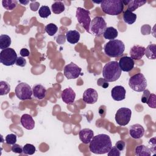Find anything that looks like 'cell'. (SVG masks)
<instances>
[{"instance_id": "cell-6", "label": "cell", "mask_w": 156, "mask_h": 156, "mask_svg": "<svg viewBox=\"0 0 156 156\" xmlns=\"http://www.w3.org/2000/svg\"><path fill=\"white\" fill-rule=\"evenodd\" d=\"M106 28V22L101 16H96L91 21L90 29L91 30V33L96 37L102 35Z\"/></svg>"}, {"instance_id": "cell-32", "label": "cell", "mask_w": 156, "mask_h": 156, "mask_svg": "<svg viewBox=\"0 0 156 156\" xmlns=\"http://www.w3.org/2000/svg\"><path fill=\"white\" fill-rule=\"evenodd\" d=\"M51 13V12L49 7L47 5H43L38 10V14L41 18H48L49 16H50Z\"/></svg>"}, {"instance_id": "cell-15", "label": "cell", "mask_w": 156, "mask_h": 156, "mask_svg": "<svg viewBox=\"0 0 156 156\" xmlns=\"http://www.w3.org/2000/svg\"><path fill=\"white\" fill-rule=\"evenodd\" d=\"M61 98L62 101L66 104H73L76 98L74 91L70 87L67 88L62 91Z\"/></svg>"}, {"instance_id": "cell-17", "label": "cell", "mask_w": 156, "mask_h": 156, "mask_svg": "<svg viewBox=\"0 0 156 156\" xmlns=\"http://www.w3.org/2000/svg\"><path fill=\"white\" fill-rule=\"evenodd\" d=\"M145 49L144 47L140 45H134L130 50V57L133 60H140L144 55Z\"/></svg>"}, {"instance_id": "cell-45", "label": "cell", "mask_w": 156, "mask_h": 156, "mask_svg": "<svg viewBox=\"0 0 156 156\" xmlns=\"http://www.w3.org/2000/svg\"><path fill=\"white\" fill-rule=\"evenodd\" d=\"M20 3H21V4H24V5H26L27 3H29V1H20Z\"/></svg>"}, {"instance_id": "cell-10", "label": "cell", "mask_w": 156, "mask_h": 156, "mask_svg": "<svg viewBox=\"0 0 156 156\" xmlns=\"http://www.w3.org/2000/svg\"><path fill=\"white\" fill-rule=\"evenodd\" d=\"M132 111L126 107L119 108L115 114V121L121 126H125L129 124L131 118Z\"/></svg>"}, {"instance_id": "cell-18", "label": "cell", "mask_w": 156, "mask_h": 156, "mask_svg": "<svg viewBox=\"0 0 156 156\" xmlns=\"http://www.w3.org/2000/svg\"><path fill=\"white\" fill-rule=\"evenodd\" d=\"M79 139L84 144H88L90 143L94 136L93 131L88 128H85L80 130L79 132Z\"/></svg>"}, {"instance_id": "cell-21", "label": "cell", "mask_w": 156, "mask_h": 156, "mask_svg": "<svg viewBox=\"0 0 156 156\" xmlns=\"http://www.w3.org/2000/svg\"><path fill=\"white\" fill-rule=\"evenodd\" d=\"M124 5H127V10L133 12L138 7L143 5L146 3V1H141V0H136V1H122Z\"/></svg>"}, {"instance_id": "cell-19", "label": "cell", "mask_w": 156, "mask_h": 156, "mask_svg": "<svg viewBox=\"0 0 156 156\" xmlns=\"http://www.w3.org/2000/svg\"><path fill=\"white\" fill-rule=\"evenodd\" d=\"M21 125L27 130H32L35 127V122L32 117L29 114H24L21 117Z\"/></svg>"}, {"instance_id": "cell-36", "label": "cell", "mask_w": 156, "mask_h": 156, "mask_svg": "<svg viewBox=\"0 0 156 156\" xmlns=\"http://www.w3.org/2000/svg\"><path fill=\"white\" fill-rule=\"evenodd\" d=\"M107 155L108 156H120L121 153L119 150H118L115 146H113L112 147L110 150L108 151Z\"/></svg>"}, {"instance_id": "cell-27", "label": "cell", "mask_w": 156, "mask_h": 156, "mask_svg": "<svg viewBox=\"0 0 156 156\" xmlns=\"http://www.w3.org/2000/svg\"><path fill=\"white\" fill-rule=\"evenodd\" d=\"M11 44V38L7 35H0V49L3 50L8 48Z\"/></svg>"}, {"instance_id": "cell-31", "label": "cell", "mask_w": 156, "mask_h": 156, "mask_svg": "<svg viewBox=\"0 0 156 156\" xmlns=\"http://www.w3.org/2000/svg\"><path fill=\"white\" fill-rule=\"evenodd\" d=\"M58 30L57 26L54 23H49L45 26V31L50 36H53Z\"/></svg>"}, {"instance_id": "cell-29", "label": "cell", "mask_w": 156, "mask_h": 156, "mask_svg": "<svg viewBox=\"0 0 156 156\" xmlns=\"http://www.w3.org/2000/svg\"><path fill=\"white\" fill-rule=\"evenodd\" d=\"M2 4L3 7L6 10H12L16 7L18 1L16 0H3Z\"/></svg>"}, {"instance_id": "cell-1", "label": "cell", "mask_w": 156, "mask_h": 156, "mask_svg": "<svg viewBox=\"0 0 156 156\" xmlns=\"http://www.w3.org/2000/svg\"><path fill=\"white\" fill-rule=\"evenodd\" d=\"M112 147L110 137L104 133L94 136L90 143L89 149L91 152L95 154L108 153Z\"/></svg>"}, {"instance_id": "cell-13", "label": "cell", "mask_w": 156, "mask_h": 156, "mask_svg": "<svg viewBox=\"0 0 156 156\" xmlns=\"http://www.w3.org/2000/svg\"><path fill=\"white\" fill-rule=\"evenodd\" d=\"M118 64L121 71L129 72L133 68L135 63L133 60L130 57L124 56L119 59Z\"/></svg>"}, {"instance_id": "cell-22", "label": "cell", "mask_w": 156, "mask_h": 156, "mask_svg": "<svg viewBox=\"0 0 156 156\" xmlns=\"http://www.w3.org/2000/svg\"><path fill=\"white\" fill-rule=\"evenodd\" d=\"M66 38L69 43L76 44L79 41L80 34L76 30H68L66 33Z\"/></svg>"}, {"instance_id": "cell-2", "label": "cell", "mask_w": 156, "mask_h": 156, "mask_svg": "<svg viewBox=\"0 0 156 156\" xmlns=\"http://www.w3.org/2000/svg\"><path fill=\"white\" fill-rule=\"evenodd\" d=\"M121 74V69L118 62L110 61L106 63L102 69L103 77L107 82H115L117 80Z\"/></svg>"}, {"instance_id": "cell-7", "label": "cell", "mask_w": 156, "mask_h": 156, "mask_svg": "<svg viewBox=\"0 0 156 156\" xmlns=\"http://www.w3.org/2000/svg\"><path fill=\"white\" fill-rule=\"evenodd\" d=\"M17 54L15 51L10 48L3 49L0 52V62L5 66H12L16 63Z\"/></svg>"}, {"instance_id": "cell-40", "label": "cell", "mask_w": 156, "mask_h": 156, "mask_svg": "<svg viewBox=\"0 0 156 156\" xmlns=\"http://www.w3.org/2000/svg\"><path fill=\"white\" fill-rule=\"evenodd\" d=\"M141 32L143 35H149L151 32V27L148 24H145L141 27Z\"/></svg>"}, {"instance_id": "cell-24", "label": "cell", "mask_w": 156, "mask_h": 156, "mask_svg": "<svg viewBox=\"0 0 156 156\" xmlns=\"http://www.w3.org/2000/svg\"><path fill=\"white\" fill-rule=\"evenodd\" d=\"M118 35V32L117 29L113 27H108L106 28L103 36L105 39L112 40H115Z\"/></svg>"}, {"instance_id": "cell-4", "label": "cell", "mask_w": 156, "mask_h": 156, "mask_svg": "<svg viewBox=\"0 0 156 156\" xmlns=\"http://www.w3.org/2000/svg\"><path fill=\"white\" fill-rule=\"evenodd\" d=\"M101 7L106 14L118 15L123 11L124 4L121 0H106L101 1Z\"/></svg>"}, {"instance_id": "cell-44", "label": "cell", "mask_w": 156, "mask_h": 156, "mask_svg": "<svg viewBox=\"0 0 156 156\" xmlns=\"http://www.w3.org/2000/svg\"><path fill=\"white\" fill-rule=\"evenodd\" d=\"M30 54L29 51L26 48H23L20 50V55L21 57H28Z\"/></svg>"}, {"instance_id": "cell-8", "label": "cell", "mask_w": 156, "mask_h": 156, "mask_svg": "<svg viewBox=\"0 0 156 156\" xmlns=\"http://www.w3.org/2000/svg\"><path fill=\"white\" fill-rule=\"evenodd\" d=\"M90 15V12L89 10L82 7L77 8L76 14L77 20L79 23L80 24L88 33H90V26L91 21Z\"/></svg>"}, {"instance_id": "cell-39", "label": "cell", "mask_w": 156, "mask_h": 156, "mask_svg": "<svg viewBox=\"0 0 156 156\" xmlns=\"http://www.w3.org/2000/svg\"><path fill=\"white\" fill-rule=\"evenodd\" d=\"M150 94H151V93L148 90H144L143 91V94L141 96V102L143 103H147L148 99L150 96Z\"/></svg>"}, {"instance_id": "cell-34", "label": "cell", "mask_w": 156, "mask_h": 156, "mask_svg": "<svg viewBox=\"0 0 156 156\" xmlns=\"http://www.w3.org/2000/svg\"><path fill=\"white\" fill-rule=\"evenodd\" d=\"M5 142L7 144H14L16 142V135L13 133L8 134L5 136Z\"/></svg>"}, {"instance_id": "cell-42", "label": "cell", "mask_w": 156, "mask_h": 156, "mask_svg": "<svg viewBox=\"0 0 156 156\" xmlns=\"http://www.w3.org/2000/svg\"><path fill=\"white\" fill-rule=\"evenodd\" d=\"M118 150H119L120 151H122L124 149L125 146H126V143L123 140H119L118 141H117L115 144V146Z\"/></svg>"}, {"instance_id": "cell-25", "label": "cell", "mask_w": 156, "mask_h": 156, "mask_svg": "<svg viewBox=\"0 0 156 156\" xmlns=\"http://www.w3.org/2000/svg\"><path fill=\"white\" fill-rule=\"evenodd\" d=\"M136 20V15L130 12L129 10H126L123 13V20L124 21L128 24H132L135 22Z\"/></svg>"}, {"instance_id": "cell-28", "label": "cell", "mask_w": 156, "mask_h": 156, "mask_svg": "<svg viewBox=\"0 0 156 156\" xmlns=\"http://www.w3.org/2000/svg\"><path fill=\"white\" fill-rule=\"evenodd\" d=\"M51 9L54 13L59 14L65 10V5L62 1H55L52 4Z\"/></svg>"}, {"instance_id": "cell-12", "label": "cell", "mask_w": 156, "mask_h": 156, "mask_svg": "<svg viewBox=\"0 0 156 156\" xmlns=\"http://www.w3.org/2000/svg\"><path fill=\"white\" fill-rule=\"evenodd\" d=\"M82 99L86 104H94L98 99V92L93 88H88L84 91Z\"/></svg>"}, {"instance_id": "cell-9", "label": "cell", "mask_w": 156, "mask_h": 156, "mask_svg": "<svg viewBox=\"0 0 156 156\" xmlns=\"http://www.w3.org/2000/svg\"><path fill=\"white\" fill-rule=\"evenodd\" d=\"M15 93L16 97L22 101L31 99L33 94L29 85L24 82H21L16 87Z\"/></svg>"}, {"instance_id": "cell-43", "label": "cell", "mask_w": 156, "mask_h": 156, "mask_svg": "<svg viewBox=\"0 0 156 156\" xmlns=\"http://www.w3.org/2000/svg\"><path fill=\"white\" fill-rule=\"evenodd\" d=\"M40 5V4L36 1L35 2H33L30 4V9L32 11H37L38 9V7Z\"/></svg>"}, {"instance_id": "cell-16", "label": "cell", "mask_w": 156, "mask_h": 156, "mask_svg": "<svg viewBox=\"0 0 156 156\" xmlns=\"http://www.w3.org/2000/svg\"><path fill=\"white\" fill-rule=\"evenodd\" d=\"M144 129L139 124H133L129 127V134L134 139L141 138L144 135Z\"/></svg>"}, {"instance_id": "cell-11", "label": "cell", "mask_w": 156, "mask_h": 156, "mask_svg": "<svg viewBox=\"0 0 156 156\" xmlns=\"http://www.w3.org/2000/svg\"><path fill=\"white\" fill-rule=\"evenodd\" d=\"M82 68L75 63L71 62L66 65L63 69L65 76L68 79H74L77 78L81 73Z\"/></svg>"}, {"instance_id": "cell-20", "label": "cell", "mask_w": 156, "mask_h": 156, "mask_svg": "<svg viewBox=\"0 0 156 156\" xmlns=\"http://www.w3.org/2000/svg\"><path fill=\"white\" fill-rule=\"evenodd\" d=\"M32 92L34 96L39 99H43L46 96V90L45 88L41 84H36L32 88Z\"/></svg>"}, {"instance_id": "cell-3", "label": "cell", "mask_w": 156, "mask_h": 156, "mask_svg": "<svg viewBox=\"0 0 156 156\" xmlns=\"http://www.w3.org/2000/svg\"><path fill=\"white\" fill-rule=\"evenodd\" d=\"M105 54L110 57H118L122 55L125 50L124 43L119 40H112L107 42L104 48Z\"/></svg>"}, {"instance_id": "cell-5", "label": "cell", "mask_w": 156, "mask_h": 156, "mask_svg": "<svg viewBox=\"0 0 156 156\" xmlns=\"http://www.w3.org/2000/svg\"><path fill=\"white\" fill-rule=\"evenodd\" d=\"M129 85L133 91L142 92L146 90L147 81L142 73H137L129 79Z\"/></svg>"}, {"instance_id": "cell-14", "label": "cell", "mask_w": 156, "mask_h": 156, "mask_svg": "<svg viewBox=\"0 0 156 156\" xmlns=\"http://www.w3.org/2000/svg\"><path fill=\"white\" fill-rule=\"evenodd\" d=\"M126 93V91L122 86L117 85L112 88L111 91V96L113 100L116 101H120L125 99Z\"/></svg>"}, {"instance_id": "cell-33", "label": "cell", "mask_w": 156, "mask_h": 156, "mask_svg": "<svg viewBox=\"0 0 156 156\" xmlns=\"http://www.w3.org/2000/svg\"><path fill=\"white\" fill-rule=\"evenodd\" d=\"M23 153L26 155H32L36 151L35 147L31 144H25L24 146H23Z\"/></svg>"}, {"instance_id": "cell-35", "label": "cell", "mask_w": 156, "mask_h": 156, "mask_svg": "<svg viewBox=\"0 0 156 156\" xmlns=\"http://www.w3.org/2000/svg\"><path fill=\"white\" fill-rule=\"evenodd\" d=\"M155 98L156 96L155 94H151L150 96L148 99V101L147 102V105L153 108H155L156 104H155Z\"/></svg>"}, {"instance_id": "cell-23", "label": "cell", "mask_w": 156, "mask_h": 156, "mask_svg": "<svg viewBox=\"0 0 156 156\" xmlns=\"http://www.w3.org/2000/svg\"><path fill=\"white\" fill-rule=\"evenodd\" d=\"M151 152V149L143 144L136 146L135 149V155L138 156H150Z\"/></svg>"}, {"instance_id": "cell-26", "label": "cell", "mask_w": 156, "mask_h": 156, "mask_svg": "<svg viewBox=\"0 0 156 156\" xmlns=\"http://www.w3.org/2000/svg\"><path fill=\"white\" fill-rule=\"evenodd\" d=\"M156 45L155 44H151L147 46V47L145 49L144 54L149 59L155 60L156 58Z\"/></svg>"}, {"instance_id": "cell-30", "label": "cell", "mask_w": 156, "mask_h": 156, "mask_svg": "<svg viewBox=\"0 0 156 156\" xmlns=\"http://www.w3.org/2000/svg\"><path fill=\"white\" fill-rule=\"evenodd\" d=\"M10 90V85L5 81L0 82V95L3 96L7 94Z\"/></svg>"}, {"instance_id": "cell-38", "label": "cell", "mask_w": 156, "mask_h": 156, "mask_svg": "<svg viewBox=\"0 0 156 156\" xmlns=\"http://www.w3.org/2000/svg\"><path fill=\"white\" fill-rule=\"evenodd\" d=\"M97 84L104 88H107L109 86V83L104 78H99L97 81Z\"/></svg>"}, {"instance_id": "cell-37", "label": "cell", "mask_w": 156, "mask_h": 156, "mask_svg": "<svg viewBox=\"0 0 156 156\" xmlns=\"http://www.w3.org/2000/svg\"><path fill=\"white\" fill-rule=\"evenodd\" d=\"M23 147H22V146H21L20 145L18 144H13V146H12V151L15 152V153H17V154H21L22 152H23Z\"/></svg>"}, {"instance_id": "cell-41", "label": "cell", "mask_w": 156, "mask_h": 156, "mask_svg": "<svg viewBox=\"0 0 156 156\" xmlns=\"http://www.w3.org/2000/svg\"><path fill=\"white\" fill-rule=\"evenodd\" d=\"M15 64L21 67H24L26 65V60L23 58V57H18L16 59Z\"/></svg>"}]
</instances>
